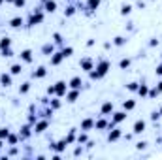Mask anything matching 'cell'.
<instances>
[{
    "instance_id": "6da1fadb",
    "label": "cell",
    "mask_w": 162,
    "mask_h": 160,
    "mask_svg": "<svg viewBox=\"0 0 162 160\" xmlns=\"http://www.w3.org/2000/svg\"><path fill=\"white\" fill-rule=\"evenodd\" d=\"M108 70H109V62H108V60H102V62L96 66V72L90 70V77H93V79H100L102 75L108 74Z\"/></svg>"
},
{
    "instance_id": "7a4b0ae2",
    "label": "cell",
    "mask_w": 162,
    "mask_h": 160,
    "mask_svg": "<svg viewBox=\"0 0 162 160\" xmlns=\"http://www.w3.org/2000/svg\"><path fill=\"white\" fill-rule=\"evenodd\" d=\"M42 21H43V13L42 12L32 13V15H30V19H28V27H34V25H38V23H42Z\"/></svg>"
},
{
    "instance_id": "3957f363",
    "label": "cell",
    "mask_w": 162,
    "mask_h": 160,
    "mask_svg": "<svg viewBox=\"0 0 162 160\" xmlns=\"http://www.w3.org/2000/svg\"><path fill=\"white\" fill-rule=\"evenodd\" d=\"M55 94H57V96L66 94V83H64V81H59V83L55 85Z\"/></svg>"
},
{
    "instance_id": "277c9868",
    "label": "cell",
    "mask_w": 162,
    "mask_h": 160,
    "mask_svg": "<svg viewBox=\"0 0 162 160\" xmlns=\"http://www.w3.org/2000/svg\"><path fill=\"white\" fill-rule=\"evenodd\" d=\"M79 66H81L85 72H90V70H93V60H90V59H83V60L79 62Z\"/></svg>"
},
{
    "instance_id": "5b68a950",
    "label": "cell",
    "mask_w": 162,
    "mask_h": 160,
    "mask_svg": "<svg viewBox=\"0 0 162 160\" xmlns=\"http://www.w3.org/2000/svg\"><path fill=\"white\" fill-rule=\"evenodd\" d=\"M23 17H13L12 19V21H9V27H12V28H19V27H23Z\"/></svg>"
},
{
    "instance_id": "8992f818",
    "label": "cell",
    "mask_w": 162,
    "mask_h": 160,
    "mask_svg": "<svg viewBox=\"0 0 162 160\" xmlns=\"http://www.w3.org/2000/svg\"><path fill=\"white\" fill-rule=\"evenodd\" d=\"M81 85H83L81 77H72V79H70V87H72V89H81Z\"/></svg>"
},
{
    "instance_id": "52a82bcc",
    "label": "cell",
    "mask_w": 162,
    "mask_h": 160,
    "mask_svg": "<svg viewBox=\"0 0 162 160\" xmlns=\"http://www.w3.org/2000/svg\"><path fill=\"white\" fill-rule=\"evenodd\" d=\"M0 83H2L4 87H9V85H12V75H9V74H2V75H0Z\"/></svg>"
},
{
    "instance_id": "ba28073f",
    "label": "cell",
    "mask_w": 162,
    "mask_h": 160,
    "mask_svg": "<svg viewBox=\"0 0 162 160\" xmlns=\"http://www.w3.org/2000/svg\"><path fill=\"white\" fill-rule=\"evenodd\" d=\"M55 9H57V2H55V0H47V2H45V12L53 13Z\"/></svg>"
},
{
    "instance_id": "9c48e42d",
    "label": "cell",
    "mask_w": 162,
    "mask_h": 160,
    "mask_svg": "<svg viewBox=\"0 0 162 160\" xmlns=\"http://www.w3.org/2000/svg\"><path fill=\"white\" fill-rule=\"evenodd\" d=\"M145 130V121H136V125H134V132L136 134H141Z\"/></svg>"
},
{
    "instance_id": "30bf717a",
    "label": "cell",
    "mask_w": 162,
    "mask_h": 160,
    "mask_svg": "<svg viewBox=\"0 0 162 160\" xmlns=\"http://www.w3.org/2000/svg\"><path fill=\"white\" fill-rule=\"evenodd\" d=\"M100 111H102V115H108V113H111V111H113V104H111V102H106V104L102 106V109H100Z\"/></svg>"
},
{
    "instance_id": "8fae6325",
    "label": "cell",
    "mask_w": 162,
    "mask_h": 160,
    "mask_svg": "<svg viewBox=\"0 0 162 160\" xmlns=\"http://www.w3.org/2000/svg\"><path fill=\"white\" fill-rule=\"evenodd\" d=\"M124 119H126V113H124V111L113 113V122H121V121H124Z\"/></svg>"
},
{
    "instance_id": "7c38bea8",
    "label": "cell",
    "mask_w": 162,
    "mask_h": 160,
    "mask_svg": "<svg viewBox=\"0 0 162 160\" xmlns=\"http://www.w3.org/2000/svg\"><path fill=\"white\" fill-rule=\"evenodd\" d=\"M66 145H68V141H66V139H62V141H59V143H55V145H53V149H55V151H64V149H66Z\"/></svg>"
},
{
    "instance_id": "4fadbf2b",
    "label": "cell",
    "mask_w": 162,
    "mask_h": 160,
    "mask_svg": "<svg viewBox=\"0 0 162 160\" xmlns=\"http://www.w3.org/2000/svg\"><path fill=\"white\" fill-rule=\"evenodd\" d=\"M21 59L25 60V62H30V60H32V51H30V49H25L23 53H21Z\"/></svg>"
},
{
    "instance_id": "5bb4252c",
    "label": "cell",
    "mask_w": 162,
    "mask_h": 160,
    "mask_svg": "<svg viewBox=\"0 0 162 160\" xmlns=\"http://www.w3.org/2000/svg\"><path fill=\"white\" fill-rule=\"evenodd\" d=\"M93 125H94L93 119H85V121L81 122V128H83V130H89V128H93Z\"/></svg>"
},
{
    "instance_id": "9a60e30c",
    "label": "cell",
    "mask_w": 162,
    "mask_h": 160,
    "mask_svg": "<svg viewBox=\"0 0 162 160\" xmlns=\"http://www.w3.org/2000/svg\"><path fill=\"white\" fill-rule=\"evenodd\" d=\"M77 96H79V89H74L68 94V102H75V100H77Z\"/></svg>"
},
{
    "instance_id": "2e32d148",
    "label": "cell",
    "mask_w": 162,
    "mask_h": 160,
    "mask_svg": "<svg viewBox=\"0 0 162 160\" xmlns=\"http://www.w3.org/2000/svg\"><path fill=\"white\" fill-rule=\"evenodd\" d=\"M9 45H12V40H9V38H2V40H0V49H8Z\"/></svg>"
},
{
    "instance_id": "e0dca14e",
    "label": "cell",
    "mask_w": 162,
    "mask_h": 160,
    "mask_svg": "<svg viewBox=\"0 0 162 160\" xmlns=\"http://www.w3.org/2000/svg\"><path fill=\"white\" fill-rule=\"evenodd\" d=\"M119 138H121V130H113V132H109V136H108L109 141H115V139H119Z\"/></svg>"
},
{
    "instance_id": "ac0fdd59",
    "label": "cell",
    "mask_w": 162,
    "mask_h": 160,
    "mask_svg": "<svg viewBox=\"0 0 162 160\" xmlns=\"http://www.w3.org/2000/svg\"><path fill=\"white\" fill-rule=\"evenodd\" d=\"M138 94H140V96H147V94H149V87H147V85L138 87Z\"/></svg>"
},
{
    "instance_id": "d6986e66",
    "label": "cell",
    "mask_w": 162,
    "mask_h": 160,
    "mask_svg": "<svg viewBox=\"0 0 162 160\" xmlns=\"http://www.w3.org/2000/svg\"><path fill=\"white\" fill-rule=\"evenodd\" d=\"M21 72H23V66L21 64H13L12 66V75H19Z\"/></svg>"
},
{
    "instance_id": "ffe728a7",
    "label": "cell",
    "mask_w": 162,
    "mask_h": 160,
    "mask_svg": "<svg viewBox=\"0 0 162 160\" xmlns=\"http://www.w3.org/2000/svg\"><path fill=\"white\" fill-rule=\"evenodd\" d=\"M62 59H64V56H62V53H55V55L51 56V64H59Z\"/></svg>"
},
{
    "instance_id": "44dd1931",
    "label": "cell",
    "mask_w": 162,
    "mask_h": 160,
    "mask_svg": "<svg viewBox=\"0 0 162 160\" xmlns=\"http://www.w3.org/2000/svg\"><path fill=\"white\" fill-rule=\"evenodd\" d=\"M45 74H47V70H45V68H43V66H40V68H38L36 72H34V74H32V75H34V77H43Z\"/></svg>"
},
{
    "instance_id": "7402d4cb",
    "label": "cell",
    "mask_w": 162,
    "mask_h": 160,
    "mask_svg": "<svg viewBox=\"0 0 162 160\" xmlns=\"http://www.w3.org/2000/svg\"><path fill=\"white\" fill-rule=\"evenodd\" d=\"M100 2H102V0H89L87 6H89V9H96V8L100 6Z\"/></svg>"
},
{
    "instance_id": "603a6c76",
    "label": "cell",
    "mask_w": 162,
    "mask_h": 160,
    "mask_svg": "<svg viewBox=\"0 0 162 160\" xmlns=\"http://www.w3.org/2000/svg\"><path fill=\"white\" fill-rule=\"evenodd\" d=\"M45 128H47V121H42V122H38V125H36L34 130H36V132H43Z\"/></svg>"
},
{
    "instance_id": "cb8c5ba5",
    "label": "cell",
    "mask_w": 162,
    "mask_h": 160,
    "mask_svg": "<svg viewBox=\"0 0 162 160\" xmlns=\"http://www.w3.org/2000/svg\"><path fill=\"white\" fill-rule=\"evenodd\" d=\"M130 12H132V6H130V4H124V6L121 8V13H123V15H128Z\"/></svg>"
},
{
    "instance_id": "d4e9b609",
    "label": "cell",
    "mask_w": 162,
    "mask_h": 160,
    "mask_svg": "<svg viewBox=\"0 0 162 160\" xmlns=\"http://www.w3.org/2000/svg\"><path fill=\"white\" fill-rule=\"evenodd\" d=\"M123 107H124V109H134V107H136V102H134V100H128V102H124V104H123Z\"/></svg>"
},
{
    "instance_id": "484cf974",
    "label": "cell",
    "mask_w": 162,
    "mask_h": 160,
    "mask_svg": "<svg viewBox=\"0 0 162 160\" xmlns=\"http://www.w3.org/2000/svg\"><path fill=\"white\" fill-rule=\"evenodd\" d=\"M60 53H62V56H64V59H66V56H70V55L74 53V49H72V47H64L62 51H60Z\"/></svg>"
},
{
    "instance_id": "4316f807",
    "label": "cell",
    "mask_w": 162,
    "mask_h": 160,
    "mask_svg": "<svg viewBox=\"0 0 162 160\" xmlns=\"http://www.w3.org/2000/svg\"><path fill=\"white\" fill-rule=\"evenodd\" d=\"M9 136V130L8 128H0V139H6Z\"/></svg>"
},
{
    "instance_id": "83f0119b",
    "label": "cell",
    "mask_w": 162,
    "mask_h": 160,
    "mask_svg": "<svg viewBox=\"0 0 162 160\" xmlns=\"http://www.w3.org/2000/svg\"><path fill=\"white\" fill-rule=\"evenodd\" d=\"M124 42H126V40L123 38V36H117V38H115V40H113V43H115V45H123Z\"/></svg>"
},
{
    "instance_id": "f1b7e54d",
    "label": "cell",
    "mask_w": 162,
    "mask_h": 160,
    "mask_svg": "<svg viewBox=\"0 0 162 160\" xmlns=\"http://www.w3.org/2000/svg\"><path fill=\"white\" fill-rule=\"evenodd\" d=\"M43 53H45V55H49V53H53V45H51V43H47V45H43Z\"/></svg>"
},
{
    "instance_id": "f546056e",
    "label": "cell",
    "mask_w": 162,
    "mask_h": 160,
    "mask_svg": "<svg viewBox=\"0 0 162 160\" xmlns=\"http://www.w3.org/2000/svg\"><path fill=\"white\" fill-rule=\"evenodd\" d=\"M28 89H30V83H23V87L19 89V92H21V94H25V92H28Z\"/></svg>"
},
{
    "instance_id": "4dcf8cb0",
    "label": "cell",
    "mask_w": 162,
    "mask_h": 160,
    "mask_svg": "<svg viewBox=\"0 0 162 160\" xmlns=\"http://www.w3.org/2000/svg\"><path fill=\"white\" fill-rule=\"evenodd\" d=\"M119 66H121V68H128V66H130V60H128V59H123V60L119 62Z\"/></svg>"
},
{
    "instance_id": "1f68e13d",
    "label": "cell",
    "mask_w": 162,
    "mask_h": 160,
    "mask_svg": "<svg viewBox=\"0 0 162 160\" xmlns=\"http://www.w3.org/2000/svg\"><path fill=\"white\" fill-rule=\"evenodd\" d=\"M106 126H108V122H106V121H102V119L96 121V128H106Z\"/></svg>"
},
{
    "instance_id": "d6a6232c",
    "label": "cell",
    "mask_w": 162,
    "mask_h": 160,
    "mask_svg": "<svg viewBox=\"0 0 162 160\" xmlns=\"http://www.w3.org/2000/svg\"><path fill=\"white\" fill-rule=\"evenodd\" d=\"M2 56H13V53H12V49H2Z\"/></svg>"
},
{
    "instance_id": "836d02e7",
    "label": "cell",
    "mask_w": 162,
    "mask_h": 160,
    "mask_svg": "<svg viewBox=\"0 0 162 160\" xmlns=\"http://www.w3.org/2000/svg\"><path fill=\"white\" fill-rule=\"evenodd\" d=\"M74 12H75L74 8H68V9H64V15H66V17H70V15H74Z\"/></svg>"
},
{
    "instance_id": "e575fe53",
    "label": "cell",
    "mask_w": 162,
    "mask_h": 160,
    "mask_svg": "<svg viewBox=\"0 0 162 160\" xmlns=\"http://www.w3.org/2000/svg\"><path fill=\"white\" fill-rule=\"evenodd\" d=\"M8 141L12 143V145H15V143H17V136H8Z\"/></svg>"
},
{
    "instance_id": "d590c367",
    "label": "cell",
    "mask_w": 162,
    "mask_h": 160,
    "mask_svg": "<svg viewBox=\"0 0 162 160\" xmlns=\"http://www.w3.org/2000/svg\"><path fill=\"white\" fill-rule=\"evenodd\" d=\"M77 141H79V143H85V141H87V136H85V134H79Z\"/></svg>"
},
{
    "instance_id": "8d00e7d4",
    "label": "cell",
    "mask_w": 162,
    "mask_h": 160,
    "mask_svg": "<svg viewBox=\"0 0 162 160\" xmlns=\"http://www.w3.org/2000/svg\"><path fill=\"white\" fill-rule=\"evenodd\" d=\"M158 117H160V111H153V113H151V119H153V121H156Z\"/></svg>"
},
{
    "instance_id": "74e56055",
    "label": "cell",
    "mask_w": 162,
    "mask_h": 160,
    "mask_svg": "<svg viewBox=\"0 0 162 160\" xmlns=\"http://www.w3.org/2000/svg\"><path fill=\"white\" fill-rule=\"evenodd\" d=\"M156 94H158V89H151V90H149V96H151V98H155Z\"/></svg>"
},
{
    "instance_id": "f35d334b",
    "label": "cell",
    "mask_w": 162,
    "mask_h": 160,
    "mask_svg": "<svg viewBox=\"0 0 162 160\" xmlns=\"http://www.w3.org/2000/svg\"><path fill=\"white\" fill-rule=\"evenodd\" d=\"M128 90H138V83H130L128 85Z\"/></svg>"
},
{
    "instance_id": "ab89813d",
    "label": "cell",
    "mask_w": 162,
    "mask_h": 160,
    "mask_svg": "<svg viewBox=\"0 0 162 160\" xmlns=\"http://www.w3.org/2000/svg\"><path fill=\"white\" fill-rule=\"evenodd\" d=\"M55 42H57V43H62V36H60V34H55Z\"/></svg>"
},
{
    "instance_id": "60d3db41",
    "label": "cell",
    "mask_w": 162,
    "mask_h": 160,
    "mask_svg": "<svg viewBox=\"0 0 162 160\" xmlns=\"http://www.w3.org/2000/svg\"><path fill=\"white\" fill-rule=\"evenodd\" d=\"M15 6H25V0H15Z\"/></svg>"
},
{
    "instance_id": "b9f144b4",
    "label": "cell",
    "mask_w": 162,
    "mask_h": 160,
    "mask_svg": "<svg viewBox=\"0 0 162 160\" xmlns=\"http://www.w3.org/2000/svg\"><path fill=\"white\" fill-rule=\"evenodd\" d=\"M53 107H55V109H57V107H60V102H59V100H53Z\"/></svg>"
},
{
    "instance_id": "7bdbcfd3",
    "label": "cell",
    "mask_w": 162,
    "mask_h": 160,
    "mask_svg": "<svg viewBox=\"0 0 162 160\" xmlns=\"http://www.w3.org/2000/svg\"><path fill=\"white\" fill-rule=\"evenodd\" d=\"M156 74H158V75H162V64H158V66H156Z\"/></svg>"
},
{
    "instance_id": "ee69618b",
    "label": "cell",
    "mask_w": 162,
    "mask_h": 160,
    "mask_svg": "<svg viewBox=\"0 0 162 160\" xmlns=\"http://www.w3.org/2000/svg\"><path fill=\"white\" fill-rule=\"evenodd\" d=\"M156 89H158V92H162V81L158 83V87H156Z\"/></svg>"
},
{
    "instance_id": "f6af8a7d",
    "label": "cell",
    "mask_w": 162,
    "mask_h": 160,
    "mask_svg": "<svg viewBox=\"0 0 162 160\" xmlns=\"http://www.w3.org/2000/svg\"><path fill=\"white\" fill-rule=\"evenodd\" d=\"M0 147H2V139H0Z\"/></svg>"
},
{
    "instance_id": "bcb514c9",
    "label": "cell",
    "mask_w": 162,
    "mask_h": 160,
    "mask_svg": "<svg viewBox=\"0 0 162 160\" xmlns=\"http://www.w3.org/2000/svg\"><path fill=\"white\" fill-rule=\"evenodd\" d=\"M8 2H15V0H8Z\"/></svg>"
},
{
    "instance_id": "7dc6e473",
    "label": "cell",
    "mask_w": 162,
    "mask_h": 160,
    "mask_svg": "<svg viewBox=\"0 0 162 160\" xmlns=\"http://www.w3.org/2000/svg\"><path fill=\"white\" fill-rule=\"evenodd\" d=\"M160 115H162V107H160Z\"/></svg>"
},
{
    "instance_id": "c3c4849f",
    "label": "cell",
    "mask_w": 162,
    "mask_h": 160,
    "mask_svg": "<svg viewBox=\"0 0 162 160\" xmlns=\"http://www.w3.org/2000/svg\"><path fill=\"white\" fill-rule=\"evenodd\" d=\"M2 2H4V0H0V4H2Z\"/></svg>"
}]
</instances>
